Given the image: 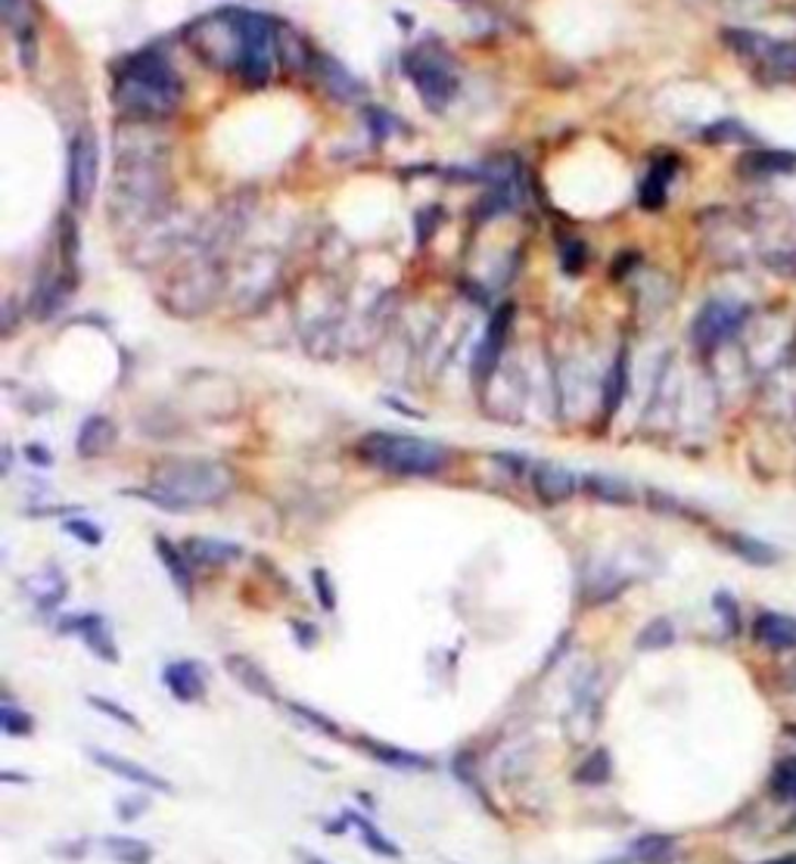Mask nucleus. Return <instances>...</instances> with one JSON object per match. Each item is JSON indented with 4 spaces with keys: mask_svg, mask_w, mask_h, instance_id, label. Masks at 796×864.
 Returning a JSON list of instances; mask_svg holds the SVG:
<instances>
[{
    "mask_svg": "<svg viewBox=\"0 0 796 864\" xmlns=\"http://www.w3.org/2000/svg\"><path fill=\"white\" fill-rule=\"evenodd\" d=\"M169 203V147L150 122H131L116 137V177L109 215L118 231L135 233L162 221Z\"/></svg>",
    "mask_w": 796,
    "mask_h": 864,
    "instance_id": "nucleus-1",
    "label": "nucleus"
},
{
    "mask_svg": "<svg viewBox=\"0 0 796 864\" xmlns=\"http://www.w3.org/2000/svg\"><path fill=\"white\" fill-rule=\"evenodd\" d=\"M187 44L212 69L233 72L243 84H268L280 59L277 25L253 10H215L187 28Z\"/></svg>",
    "mask_w": 796,
    "mask_h": 864,
    "instance_id": "nucleus-2",
    "label": "nucleus"
},
{
    "mask_svg": "<svg viewBox=\"0 0 796 864\" xmlns=\"http://www.w3.org/2000/svg\"><path fill=\"white\" fill-rule=\"evenodd\" d=\"M233 470L228 463L199 461V458H169L155 463L150 480L140 492H128L135 498L155 504L169 514H191L196 507H209L231 495Z\"/></svg>",
    "mask_w": 796,
    "mask_h": 864,
    "instance_id": "nucleus-3",
    "label": "nucleus"
},
{
    "mask_svg": "<svg viewBox=\"0 0 796 864\" xmlns=\"http://www.w3.org/2000/svg\"><path fill=\"white\" fill-rule=\"evenodd\" d=\"M181 96H184V88H181V78L172 69V62L153 50L125 59L116 76V88H113L116 106L135 122L172 116L181 106Z\"/></svg>",
    "mask_w": 796,
    "mask_h": 864,
    "instance_id": "nucleus-4",
    "label": "nucleus"
},
{
    "mask_svg": "<svg viewBox=\"0 0 796 864\" xmlns=\"http://www.w3.org/2000/svg\"><path fill=\"white\" fill-rule=\"evenodd\" d=\"M358 458L389 476H436L448 463V451L432 439L405 436V433H368L358 442Z\"/></svg>",
    "mask_w": 796,
    "mask_h": 864,
    "instance_id": "nucleus-5",
    "label": "nucleus"
},
{
    "mask_svg": "<svg viewBox=\"0 0 796 864\" xmlns=\"http://www.w3.org/2000/svg\"><path fill=\"white\" fill-rule=\"evenodd\" d=\"M405 72L414 81L420 100L427 103L429 110H446L448 103L458 96L461 88V76H458V66L451 54H446L439 44H420L414 54H408L405 59Z\"/></svg>",
    "mask_w": 796,
    "mask_h": 864,
    "instance_id": "nucleus-6",
    "label": "nucleus"
},
{
    "mask_svg": "<svg viewBox=\"0 0 796 864\" xmlns=\"http://www.w3.org/2000/svg\"><path fill=\"white\" fill-rule=\"evenodd\" d=\"M722 41L740 59L753 62L765 81H794L796 78V44L772 41L759 32H747V28H725Z\"/></svg>",
    "mask_w": 796,
    "mask_h": 864,
    "instance_id": "nucleus-7",
    "label": "nucleus"
},
{
    "mask_svg": "<svg viewBox=\"0 0 796 864\" xmlns=\"http://www.w3.org/2000/svg\"><path fill=\"white\" fill-rule=\"evenodd\" d=\"M100 177V147L97 137L91 128H81L72 143H69V172H66V184H69V203L76 209H88L94 193H97Z\"/></svg>",
    "mask_w": 796,
    "mask_h": 864,
    "instance_id": "nucleus-8",
    "label": "nucleus"
},
{
    "mask_svg": "<svg viewBox=\"0 0 796 864\" xmlns=\"http://www.w3.org/2000/svg\"><path fill=\"white\" fill-rule=\"evenodd\" d=\"M747 321V308L735 306V302H706L700 308V314L694 318V327H691V336H694V346L703 348V352H713L719 348L722 343H728Z\"/></svg>",
    "mask_w": 796,
    "mask_h": 864,
    "instance_id": "nucleus-9",
    "label": "nucleus"
},
{
    "mask_svg": "<svg viewBox=\"0 0 796 864\" xmlns=\"http://www.w3.org/2000/svg\"><path fill=\"white\" fill-rule=\"evenodd\" d=\"M529 482H532V492L535 498L542 500L544 507H554V504H564L569 500L582 482L576 480L566 466L561 463H532L529 466Z\"/></svg>",
    "mask_w": 796,
    "mask_h": 864,
    "instance_id": "nucleus-10",
    "label": "nucleus"
},
{
    "mask_svg": "<svg viewBox=\"0 0 796 864\" xmlns=\"http://www.w3.org/2000/svg\"><path fill=\"white\" fill-rule=\"evenodd\" d=\"M59 629L66 634L76 632L78 637L88 644V650L97 656V659L118 663V647H116V637H113V629H109V622H106L100 613L69 615Z\"/></svg>",
    "mask_w": 796,
    "mask_h": 864,
    "instance_id": "nucleus-11",
    "label": "nucleus"
},
{
    "mask_svg": "<svg viewBox=\"0 0 796 864\" xmlns=\"http://www.w3.org/2000/svg\"><path fill=\"white\" fill-rule=\"evenodd\" d=\"M206 678H209L206 666L196 663V659H177V663H169V666L162 669V684H165V691L172 693L175 700H181V703H196V700H203V696H206V688H209Z\"/></svg>",
    "mask_w": 796,
    "mask_h": 864,
    "instance_id": "nucleus-12",
    "label": "nucleus"
},
{
    "mask_svg": "<svg viewBox=\"0 0 796 864\" xmlns=\"http://www.w3.org/2000/svg\"><path fill=\"white\" fill-rule=\"evenodd\" d=\"M88 756H91L94 765H100L103 771H109V774H116L122 781H128V784L155 790V793H172V784H169L165 777H159L155 771L143 769V765H137L131 759H125V756H116V752H106V749H94V747L88 749Z\"/></svg>",
    "mask_w": 796,
    "mask_h": 864,
    "instance_id": "nucleus-13",
    "label": "nucleus"
},
{
    "mask_svg": "<svg viewBox=\"0 0 796 864\" xmlns=\"http://www.w3.org/2000/svg\"><path fill=\"white\" fill-rule=\"evenodd\" d=\"M510 321H514V306L498 308V314L492 318V324H488V330H486V339H483V343H480V348H476L473 370H476V380H480V383H486L488 373L498 367V358H501V352H505Z\"/></svg>",
    "mask_w": 796,
    "mask_h": 864,
    "instance_id": "nucleus-14",
    "label": "nucleus"
},
{
    "mask_svg": "<svg viewBox=\"0 0 796 864\" xmlns=\"http://www.w3.org/2000/svg\"><path fill=\"white\" fill-rule=\"evenodd\" d=\"M113 445H116V423L109 421V417L94 414V417H88V421L81 423L76 439V451L81 461H97Z\"/></svg>",
    "mask_w": 796,
    "mask_h": 864,
    "instance_id": "nucleus-15",
    "label": "nucleus"
},
{
    "mask_svg": "<svg viewBox=\"0 0 796 864\" xmlns=\"http://www.w3.org/2000/svg\"><path fill=\"white\" fill-rule=\"evenodd\" d=\"M676 172H679V162H676V155H662V159H657V162L650 165V172L644 174L642 191H638V199H642L644 209L657 211L666 206L669 184H672Z\"/></svg>",
    "mask_w": 796,
    "mask_h": 864,
    "instance_id": "nucleus-16",
    "label": "nucleus"
},
{
    "mask_svg": "<svg viewBox=\"0 0 796 864\" xmlns=\"http://www.w3.org/2000/svg\"><path fill=\"white\" fill-rule=\"evenodd\" d=\"M224 669L231 672V678L243 688V691H250L253 696H262V700H272V703L277 700V691H274L268 672H265L258 663H253L250 656L243 654L224 656Z\"/></svg>",
    "mask_w": 796,
    "mask_h": 864,
    "instance_id": "nucleus-17",
    "label": "nucleus"
},
{
    "mask_svg": "<svg viewBox=\"0 0 796 864\" xmlns=\"http://www.w3.org/2000/svg\"><path fill=\"white\" fill-rule=\"evenodd\" d=\"M753 637L769 650H794L796 647V619L784 613H759L753 625Z\"/></svg>",
    "mask_w": 796,
    "mask_h": 864,
    "instance_id": "nucleus-18",
    "label": "nucleus"
},
{
    "mask_svg": "<svg viewBox=\"0 0 796 864\" xmlns=\"http://www.w3.org/2000/svg\"><path fill=\"white\" fill-rule=\"evenodd\" d=\"M355 744L365 749L370 759L383 762V765H389V769H402V771L432 769V762H429L427 756H420V752H411V749L392 747V744H383V740H370V737H358Z\"/></svg>",
    "mask_w": 796,
    "mask_h": 864,
    "instance_id": "nucleus-19",
    "label": "nucleus"
},
{
    "mask_svg": "<svg viewBox=\"0 0 796 864\" xmlns=\"http://www.w3.org/2000/svg\"><path fill=\"white\" fill-rule=\"evenodd\" d=\"M184 554L199 566H224V563L243 557V548L233 541H221V538H191L184 544Z\"/></svg>",
    "mask_w": 796,
    "mask_h": 864,
    "instance_id": "nucleus-20",
    "label": "nucleus"
},
{
    "mask_svg": "<svg viewBox=\"0 0 796 864\" xmlns=\"http://www.w3.org/2000/svg\"><path fill=\"white\" fill-rule=\"evenodd\" d=\"M676 862V837L669 833H644L638 837L632 849H628V859H622L620 864H672Z\"/></svg>",
    "mask_w": 796,
    "mask_h": 864,
    "instance_id": "nucleus-21",
    "label": "nucleus"
},
{
    "mask_svg": "<svg viewBox=\"0 0 796 864\" xmlns=\"http://www.w3.org/2000/svg\"><path fill=\"white\" fill-rule=\"evenodd\" d=\"M155 554L162 560V566L169 569L172 581L181 588V595L194 597V569H191L187 554L181 548H175L172 541H165V538H155Z\"/></svg>",
    "mask_w": 796,
    "mask_h": 864,
    "instance_id": "nucleus-22",
    "label": "nucleus"
},
{
    "mask_svg": "<svg viewBox=\"0 0 796 864\" xmlns=\"http://www.w3.org/2000/svg\"><path fill=\"white\" fill-rule=\"evenodd\" d=\"M796 169V155L794 153H750L740 159L738 172L750 181H759V177H769V174H781V172H794Z\"/></svg>",
    "mask_w": 796,
    "mask_h": 864,
    "instance_id": "nucleus-23",
    "label": "nucleus"
},
{
    "mask_svg": "<svg viewBox=\"0 0 796 864\" xmlns=\"http://www.w3.org/2000/svg\"><path fill=\"white\" fill-rule=\"evenodd\" d=\"M601 392H603V414L613 417V414L620 411L625 392H628V355H625V352H620V358H616L613 367L607 370Z\"/></svg>",
    "mask_w": 796,
    "mask_h": 864,
    "instance_id": "nucleus-24",
    "label": "nucleus"
},
{
    "mask_svg": "<svg viewBox=\"0 0 796 864\" xmlns=\"http://www.w3.org/2000/svg\"><path fill=\"white\" fill-rule=\"evenodd\" d=\"M346 818H349V825L358 830L361 843L368 845L373 855H383V859H402V849L392 843L387 833L373 825V821H368L365 815H358V811H346Z\"/></svg>",
    "mask_w": 796,
    "mask_h": 864,
    "instance_id": "nucleus-25",
    "label": "nucleus"
},
{
    "mask_svg": "<svg viewBox=\"0 0 796 864\" xmlns=\"http://www.w3.org/2000/svg\"><path fill=\"white\" fill-rule=\"evenodd\" d=\"M106 855L116 864H150L153 862V845L137 840V837H106L103 840Z\"/></svg>",
    "mask_w": 796,
    "mask_h": 864,
    "instance_id": "nucleus-26",
    "label": "nucleus"
},
{
    "mask_svg": "<svg viewBox=\"0 0 796 864\" xmlns=\"http://www.w3.org/2000/svg\"><path fill=\"white\" fill-rule=\"evenodd\" d=\"M728 548H731L735 557L750 563V566H775L777 563V551L772 544H765V541H759L753 535H743V532L728 535Z\"/></svg>",
    "mask_w": 796,
    "mask_h": 864,
    "instance_id": "nucleus-27",
    "label": "nucleus"
},
{
    "mask_svg": "<svg viewBox=\"0 0 796 864\" xmlns=\"http://www.w3.org/2000/svg\"><path fill=\"white\" fill-rule=\"evenodd\" d=\"M582 488L591 495V498L603 500V504H632L635 500V492L628 488V482L613 480V476H585Z\"/></svg>",
    "mask_w": 796,
    "mask_h": 864,
    "instance_id": "nucleus-28",
    "label": "nucleus"
},
{
    "mask_svg": "<svg viewBox=\"0 0 796 864\" xmlns=\"http://www.w3.org/2000/svg\"><path fill=\"white\" fill-rule=\"evenodd\" d=\"M769 790L777 803H796V756H784L769 777Z\"/></svg>",
    "mask_w": 796,
    "mask_h": 864,
    "instance_id": "nucleus-29",
    "label": "nucleus"
},
{
    "mask_svg": "<svg viewBox=\"0 0 796 864\" xmlns=\"http://www.w3.org/2000/svg\"><path fill=\"white\" fill-rule=\"evenodd\" d=\"M613 774V762H610V752L607 749H598L585 759L582 765L576 769V781L585 784V787H598V784H607Z\"/></svg>",
    "mask_w": 796,
    "mask_h": 864,
    "instance_id": "nucleus-30",
    "label": "nucleus"
},
{
    "mask_svg": "<svg viewBox=\"0 0 796 864\" xmlns=\"http://www.w3.org/2000/svg\"><path fill=\"white\" fill-rule=\"evenodd\" d=\"M672 641H676V625L669 619H654L642 629L635 647L638 650H666V647H672Z\"/></svg>",
    "mask_w": 796,
    "mask_h": 864,
    "instance_id": "nucleus-31",
    "label": "nucleus"
},
{
    "mask_svg": "<svg viewBox=\"0 0 796 864\" xmlns=\"http://www.w3.org/2000/svg\"><path fill=\"white\" fill-rule=\"evenodd\" d=\"M0 725H3V730L10 734V737H28L32 730H35V718L28 715V712L16 710V706H0Z\"/></svg>",
    "mask_w": 796,
    "mask_h": 864,
    "instance_id": "nucleus-32",
    "label": "nucleus"
},
{
    "mask_svg": "<svg viewBox=\"0 0 796 864\" xmlns=\"http://www.w3.org/2000/svg\"><path fill=\"white\" fill-rule=\"evenodd\" d=\"M88 703H91V706H94L97 712H103V715H109V718H113V722H118V725H125V728H131V730H140V718H137V715H131V712L125 710V706L113 703V700L97 696V693H88Z\"/></svg>",
    "mask_w": 796,
    "mask_h": 864,
    "instance_id": "nucleus-33",
    "label": "nucleus"
},
{
    "mask_svg": "<svg viewBox=\"0 0 796 864\" xmlns=\"http://www.w3.org/2000/svg\"><path fill=\"white\" fill-rule=\"evenodd\" d=\"M0 16H3V25H7V28H13V32H20V35L28 32V28H25V22H28V7H25V0H0Z\"/></svg>",
    "mask_w": 796,
    "mask_h": 864,
    "instance_id": "nucleus-34",
    "label": "nucleus"
},
{
    "mask_svg": "<svg viewBox=\"0 0 796 864\" xmlns=\"http://www.w3.org/2000/svg\"><path fill=\"white\" fill-rule=\"evenodd\" d=\"M290 712L292 715H299L302 722L314 725L318 730H324V734H331V737H339V725H336L333 718H327L324 712L311 710V706H305V703H290Z\"/></svg>",
    "mask_w": 796,
    "mask_h": 864,
    "instance_id": "nucleus-35",
    "label": "nucleus"
},
{
    "mask_svg": "<svg viewBox=\"0 0 796 864\" xmlns=\"http://www.w3.org/2000/svg\"><path fill=\"white\" fill-rule=\"evenodd\" d=\"M713 603H716V613L722 615V625H725V632L738 634L740 632L738 600H735L731 595H725V591H719V595L713 597Z\"/></svg>",
    "mask_w": 796,
    "mask_h": 864,
    "instance_id": "nucleus-36",
    "label": "nucleus"
},
{
    "mask_svg": "<svg viewBox=\"0 0 796 864\" xmlns=\"http://www.w3.org/2000/svg\"><path fill=\"white\" fill-rule=\"evenodd\" d=\"M703 137H706V140H713V143H728V140H747L750 135L740 128L738 122L725 118V122H719V125H710V128L703 131Z\"/></svg>",
    "mask_w": 796,
    "mask_h": 864,
    "instance_id": "nucleus-37",
    "label": "nucleus"
},
{
    "mask_svg": "<svg viewBox=\"0 0 796 864\" xmlns=\"http://www.w3.org/2000/svg\"><path fill=\"white\" fill-rule=\"evenodd\" d=\"M66 532L72 538H78V541H84L88 548H97L100 541H103V532H100V526H94V522H88V519H69L66 526H62Z\"/></svg>",
    "mask_w": 796,
    "mask_h": 864,
    "instance_id": "nucleus-38",
    "label": "nucleus"
},
{
    "mask_svg": "<svg viewBox=\"0 0 796 864\" xmlns=\"http://www.w3.org/2000/svg\"><path fill=\"white\" fill-rule=\"evenodd\" d=\"M311 581H314V595L321 600V607H324L327 613H333V610H336V591H333L331 576H327L324 569H314V573H311Z\"/></svg>",
    "mask_w": 796,
    "mask_h": 864,
    "instance_id": "nucleus-39",
    "label": "nucleus"
},
{
    "mask_svg": "<svg viewBox=\"0 0 796 864\" xmlns=\"http://www.w3.org/2000/svg\"><path fill=\"white\" fill-rule=\"evenodd\" d=\"M147 808H150V803H147L143 796H128V799H118L116 815H118V821L131 825V821H137V818H140Z\"/></svg>",
    "mask_w": 796,
    "mask_h": 864,
    "instance_id": "nucleus-40",
    "label": "nucleus"
},
{
    "mask_svg": "<svg viewBox=\"0 0 796 864\" xmlns=\"http://www.w3.org/2000/svg\"><path fill=\"white\" fill-rule=\"evenodd\" d=\"M292 629H296V632H302V644H305V647H309L311 641H314V629H311V625H299V622H296V625H292Z\"/></svg>",
    "mask_w": 796,
    "mask_h": 864,
    "instance_id": "nucleus-41",
    "label": "nucleus"
},
{
    "mask_svg": "<svg viewBox=\"0 0 796 864\" xmlns=\"http://www.w3.org/2000/svg\"><path fill=\"white\" fill-rule=\"evenodd\" d=\"M28 454H35V458H32L35 463H50L47 451H41V448H28Z\"/></svg>",
    "mask_w": 796,
    "mask_h": 864,
    "instance_id": "nucleus-42",
    "label": "nucleus"
},
{
    "mask_svg": "<svg viewBox=\"0 0 796 864\" xmlns=\"http://www.w3.org/2000/svg\"><path fill=\"white\" fill-rule=\"evenodd\" d=\"M762 864H796V852L794 855H784V859H775V862H762Z\"/></svg>",
    "mask_w": 796,
    "mask_h": 864,
    "instance_id": "nucleus-43",
    "label": "nucleus"
},
{
    "mask_svg": "<svg viewBox=\"0 0 796 864\" xmlns=\"http://www.w3.org/2000/svg\"><path fill=\"white\" fill-rule=\"evenodd\" d=\"M787 734H791V737L796 740V725H787Z\"/></svg>",
    "mask_w": 796,
    "mask_h": 864,
    "instance_id": "nucleus-44",
    "label": "nucleus"
}]
</instances>
